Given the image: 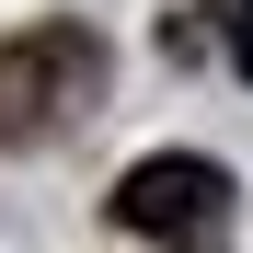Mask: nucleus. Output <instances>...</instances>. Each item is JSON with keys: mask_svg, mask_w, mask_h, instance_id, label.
Listing matches in <instances>:
<instances>
[{"mask_svg": "<svg viewBox=\"0 0 253 253\" xmlns=\"http://www.w3.org/2000/svg\"><path fill=\"white\" fill-rule=\"evenodd\" d=\"M115 219L138 230V242H196V230L230 219V173H219V161H196V150H150V161H126Z\"/></svg>", "mask_w": 253, "mask_h": 253, "instance_id": "nucleus-2", "label": "nucleus"}, {"mask_svg": "<svg viewBox=\"0 0 253 253\" xmlns=\"http://www.w3.org/2000/svg\"><path fill=\"white\" fill-rule=\"evenodd\" d=\"M207 23H219V46H230V69L253 81V0H207Z\"/></svg>", "mask_w": 253, "mask_h": 253, "instance_id": "nucleus-3", "label": "nucleus"}, {"mask_svg": "<svg viewBox=\"0 0 253 253\" xmlns=\"http://www.w3.org/2000/svg\"><path fill=\"white\" fill-rule=\"evenodd\" d=\"M104 92V35L81 23H23L0 35V150H35Z\"/></svg>", "mask_w": 253, "mask_h": 253, "instance_id": "nucleus-1", "label": "nucleus"}]
</instances>
